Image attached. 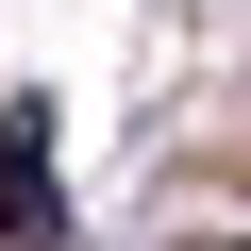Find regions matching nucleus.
I'll return each instance as SVG.
<instances>
[{
    "instance_id": "1",
    "label": "nucleus",
    "mask_w": 251,
    "mask_h": 251,
    "mask_svg": "<svg viewBox=\"0 0 251 251\" xmlns=\"http://www.w3.org/2000/svg\"><path fill=\"white\" fill-rule=\"evenodd\" d=\"M0 234H67V184H50V117L17 100V134H0Z\"/></svg>"
},
{
    "instance_id": "2",
    "label": "nucleus",
    "mask_w": 251,
    "mask_h": 251,
    "mask_svg": "<svg viewBox=\"0 0 251 251\" xmlns=\"http://www.w3.org/2000/svg\"><path fill=\"white\" fill-rule=\"evenodd\" d=\"M218 251H251V234H218Z\"/></svg>"
}]
</instances>
